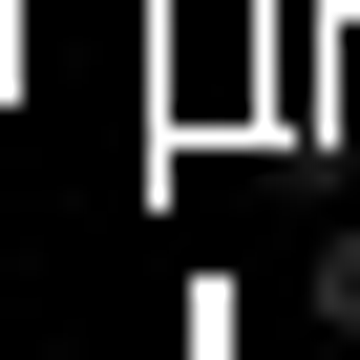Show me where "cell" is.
Wrapping results in <instances>:
<instances>
[{
	"label": "cell",
	"instance_id": "cell-1",
	"mask_svg": "<svg viewBox=\"0 0 360 360\" xmlns=\"http://www.w3.org/2000/svg\"><path fill=\"white\" fill-rule=\"evenodd\" d=\"M318 339H360V233H318Z\"/></svg>",
	"mask_w": 360,
	"mask_h": 360
}]
</instances>
